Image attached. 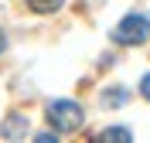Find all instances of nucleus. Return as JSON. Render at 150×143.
<instances>
[{"instance_id":"f257e3e1","label":"nucleus","mask_w":150,"mask_h":143,"mask_svg":"<svg viewBox=\"0 0 150 143\" xmlns=\"http://www.w3.org/2000/svg\"><path fill=\"white\" fill-rule=\"evenodd\" d=\"M48 123L55 126V133H75V130H82L85 113L72 99H55V102H48Z\"/></svg>"},{"instance_id":"6e6552de","label":"nucleus","mask_w":150,"mask_h":143,"mask_svg":"<svg viewBox=\"0 0 150 143\" xmlns=\"http://www.w3.org/2000/svg\"><path fill=\"white\" fill-rule=\"evenodd\" d=\"M34 140H38V143H55V140H58V136H55V133H38V136H34Z\"/></svg>"},{"instance_id":"20e7f679","label":"nucleus","mask_w":150,"mask_h":143,"mask_svg":"<svg viewBox=\"0 0 150 143\" xmlns=\"http://www.w3.org/2000/svg\"><path fill=\"white\" fill-rule=\"evenodd\" d=\"M99 140H103V143H130L133 133L126 130V126H109V130H103V133H99Z\"/></svg>"},{"instance_id":"7ed1b4c3","label":"nucleus","mask_w":150,"mask_h":143,"mask_svg":"<svg viewBox=\"0 0 150 143\" xmlns=\"http://www.w3.org/2000/svg\"><path fill=\"white\" fill-rule=\"evenodd\" d=\"M0 136H4V140H24V136H28V119L21 113L7 116V119L0 123Z\"/></svg>"},{"instance_id":"1a4fd4ad","label":"nucleus","mask_w":150,"mask_h":143,"mask_svg":"<svg viewBox=\"0 0 150 143\" xmlns=\"http://www.w3.org/2000/svg\"><path fill=\"white\" fill-rule=\"evenodd\" d=\"M4 48H7V38H4V31H0V51H4Z\"/></svg>"},{"instance_id":"f03ea898","label":"nucleus","mask_w":150,"mask_h":143,"mask_svg":"<svg viewBox=\"0 0 150 143\" xmlns=\"http://www.w3.org/2000/svg\"><path fill=\"white\" fill-rule=\"evenodd\" d=\"M150 38V17L147 14H126V17L112 27V41L126 48H137Z\"/></svg>"},{"instance_id":"39448f33","label":"nucleus","mask_w":150,"mask_h":143,"mask_svg":"<svg viewBox=\"0 0 150 143\" xmlns=\"http://www.w3.org/2000/svg\"><path fill=\"white\" fill-rule=\"evenodd\" d=\"M62 4H65V0H28V7L38 10V14H55Z\"/></svg>"},{"instance_id":"0eeeda50","label":"nucleus","mask_w":150,"mask_h":143,"mask_svg":"<svg viewBox=\"0 0 150 143\" xmlns=\"http://www.w3.org/2000/svg\"><path fill=\"white\" fill-rule=\"evenodd\" d=\"M140 95H143V99H150V72L140 78Z\"/></svg>"},{"instance_id":"423d86ee","label":"nucleus","mask_w":150,"mask_h":143,"mask_svg":"<svg viewBox=\"0 0 150 143\" xmlns=\"http://www.w3.org/2000/svg\"><path fill=\"white\" fill-rule=\"evenodd\" d=\"M126 99H130L126 89H106V92H103V102H106V106H123Z\"/></svg>"}]
</instances>
